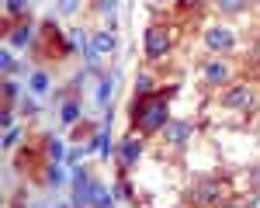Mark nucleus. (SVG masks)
I'll use <instances>...</instances> for the list:
<instances>
[{
  "instance_id": "obj_25",
  "label": "nucleus",
  "mask_w": 260,
  "mask_h": 208,
  "mask_svg": "<svg viewBox=\"0 0 260 208\" xmlns=\"http://www.w3.org/2000/svg\"><path fill=\"white\" fill-rule=\"evenodd\" d=\"M77 7H80V0H59V11H62V14H73Z\"/></svg>"
},
{
  "instance_id": "obj_21",
  "label": "nucleus",
  "mask_w": 260,
  "mask_h": 208,
  "mask_svg": "<svg viewBox=\"0 0 260 208\" xmlns=\"http://www.w3.org/2000/svg\"><path fill=\"white\" fill-rule=\"evenodd\" d=\"M115 198H118V201H132V184H128V177H118V184H115Z\"/></svg>"
},
{
  "instance_id": "obj_5",
  "label": "nucleus",
  "mask_w": 260,
  "mask_h": 208,
  "mask_svg": "<svg viewBox=\"0 0 260 208\" xmlns=\"http://www.w3.org/2000/svg\"><path fill=\"white\" fill-rule=\"evenodd\" d=\"M167 52H170V31H167V28H160V24L146 28V59L160 62Z\"/></svg>"
},
{
  "instance_id": "obj_22",
  "label": "nucleus",
  "mask_w": 260,
  "mask_h": 208,
  "mask_svg": "<svg viewBox=\"0 0 260 208\" xmlns=\"http://www.w3.org/2000/svg\"><path fill=\"white\" fill-rule=\"evenodd\" d=\"M45 181H49L52 187H59V184H62V166H59V163H49V170H45Z\"/></svg>"
},
{
  "instance_id": "obj_11",
  "label": "nucleus",
  "mask_w": 260,
  "mask_h": 208,
  "mask_svg": "<svg viewBox=\"0 0 260 208\" xmlns=\"http://www.w3.org/2000/svg\"><path fill=\"white\" fill-rule=\"evenodd\" d=\"M191 122H167V128H163V139L170 146H184L187 139H191Z\"/></svg>"
},
{
  "instance_id": "obj_24",
  "label": "nucleus",
  "mask_w": 260,
  "mask_h": 208,
  "mask_svg": "<svg viewBox=\"0 0 260 208\" xmlns=\"http://www.w3.org/2000/svg\"><path fill=\"white\" fill-rule=\"evenodd\" d=\"M0 122H4V128H14V111H11V104L4 108V115H0Z\"/></svg>"
},
{
  "instance_id": "obj_9",
  "label": "nucleus",
  "mask_w": 260,
  "mask_h": 208,
  "mask_svg": "<svg viewBox=\"0 0 260 208\" xmlns=\"http://www.w3.org/2000/svg\"><path fill=\"white\" fill-rule=\"evenodd\" d=\"M139 156H142V135H139V132H136V135L128 132V135H125V139L118 143V166L125 170V166L136 163Z\"/></svg>"
},
{
  "instance_id": "obj_6",
  "label": "nucleus",
  "mask_w": 260,
  "mask_h": 208,
  "mask_svg": "<svg viewBox=\"0 0 260 208\" xmlns=\"http://www.w3.org/2000/svg\"><path fill=\"white\" fill-rule=\"evenodd\" d=\"M90 194H94V177L87 174V166H73V205L90 208Z\"/></svg>"
},
{
  "instance_id": "obj_26",
  "label": "nucleus",
  "mask_w": 260,
  "mask_h": 208,
  "mask_svg": "<svg viewBox=\"0 0 260 208\" xmlns=\"http://www.w3.org/2000/svg\"><path fill=\"white\" fill-rule=\"evenodd\" d=\"M246 208H260V191H253V194H250V201H246Z\"/></svg>"
},
{
  "instance_id": "obj_30",
  "label": "nucleus",
  "mask_w": 260,
  "mask_h": 208,
  "mask_svg": "<svg viewBox=\"0 0 260 208\" xmlns=\"http://www.w3.org/2000/svg\"><path fill=\"white\" fill-rule=\"evenodd\" d=\"M253 184H260V170H253Z\"/></svg>"
},
{
  "instance_id": "obj_3",
  "label": "nucleus",
  "mask_w": 260,
  "mask_h": 208,
  "mask_svg": "<svg viewBox=\"0 0 260 208\" xmlns=\"http://www.w3.org/2000/svg\"><path fill=\"white\" fill-rule=\"evenodd\" d=\"M222 108L225 111H250L253 108V87L250 83H229L222 90Z\"/></svg>"
},
{
  "instance_id": "obj_12",
  "label": "nucleus",
  "mask_w": 260,
  "mask_h": 208,
  "mask_svg": "<svg viewBox=\"0 0 260 208\" xmlns=\"http://www.w3.org/2000/svg\"><path fill=\"white\" fill-rule=\"evenodd\" d=\"M80 101H77V97H66V101H62V108H59V122L62 125H77L80 122Z\"/></svg>"
},
{
  "instance_id": "obj_8",
  "label": "nucleus",
  "mask_w": 260,
  "mask_h": 208,
  "mask_svg": "<svg viewBox=\"0 0 260 208\" xmlns=\"http://www.w3.org/2000/svg\"><path fill=\"white\" fill-rule=\"evenodd\" d=\"M229 77H233V70L222 59H208L201 66V83H208V87H229Z\"/></svg>"
},
{
  "instance_id": "obj_31",
  "label": "nucleus",
  "mask_w": 260,
  "mask_h": 208,
  "mask_svg": "<svg viewBox=\"0 0 260 208\" xmlns=\"http://www.w3.org/2000/svg\"><path fill=\"white\" fill-rule=\"evenodd\" d=\"M180 4H184V0H180Z\"/></svg>"
},
{
  "instance_id": "obj_29",
  "label": "nucleus",
  "mask_w": 260,
  "mask_h": 208,
  "mask_svg": "<svg viewBox=\"0 0 260 208\" xmlns=\"http://www.w3.org/2000/svg\"><path fill=\"white\" fill-rule=\"evenodd\" d=\"M184 4H191V7H198V4H205V0H184Z\"/></svg>"
},
{
  "instance_id": "obj_4",
  "label": "nucleus",
  "mask_w": 260,
  "mask_h": 208,
  "mask_svg": "<svg viewBox=\"0 0 260 208\" xmlns=\"http://www.w3.org/2000/svg\"><path fill=\"white\" fill-rule=\"evenodd\" d=\"M115 49H118L115 31H94V35H90V42H87V52H83V56H87V62L94 66V62H101L104 56H111Z\"/></svg>"
},
{
  "instance_id": "obj_20",
  "label": "nucleus",
  "mask_w": 260,
  "mask_h": 208,
  "mask_svg": "<svg viewBox=\"0 0 260 208\" xmlns=\"http://www.w3.org/2000/svg\"><path fill=\"white\" fill-rule=\"evenodd\" d=\"M24 139V128L21 125H14V128H7V135H4V149H14V146Z\"/></svg>"
},
{
  "instance_id": "obj_13",
  "label": "nucleus",
  "mask_w": 260,
  "mask_h": 208,
  "mask_svg": "<svg viewBox=\"0 0 260 208\" xmlns=\"http://www.w3.org/2000/svg\"><path fill=\"white\" fill-rule=\"evenodd\" d=\"M45 153H49L52 163H62L66 160V146H62L59 135H45Z\"/></svg>"
},
{
  "instance_id": "obj_2",
  "label": "nucleus",
  "mask_w": 260,
  "mask_h": 208,
  "mask_svg": "<svg viewBox=\"0 0 260 208\" xmlns=\"http://www.w3.org/2000/svg\"><path fill=\"white\" fill-rule=\"evenodd\" d=\"M201 39L208 45V52H215V56H229V52L236 49V35H233L229 24H208Z\"/></svg>"
},
{
  "instance_id": "obj_10",
  "label": "nucleus",
  "mask_w": 260,
  "mask_h": 208,
  "mask_svg": "<svg viewBox=\"0 0 260 208\" xmlns=\"http://www.w3.org/2000/svg\"><path fill=\"white\" fill-rule=\"evenodd\" d=\"M35 42V28H31V21H18L11 31H7V45L11 49H28Z\"/></svg>"
},
{
  "instance_id": "obj_27",
  "label": "nucleus",
  "mask_w": 260,
  "mask_h": 208,
  "mask_svg": "<svg viewBox=\"0 0 260 208\" xmlns=\"http://www.w3.org/2000/svg\"><path fill=\"white\" fill-rule=\"evenodd\" d=\"M98 7H101V11H108V14H111V11H115V0H101Z\"/></svg>"
},
{
  "instance_id": "obj_7",
  "label": "nucleus",
  "mask_w": 260,
  "mask_h": 208,
  "mask_svg": "<svg viewBox=\"0 0 260 208\" xmlns=\"http://www.w3.org/2000/svg\"><path fill=\"white\" fill-rule=\"evenodd\" d=\"M191 201H194L198 208H215L222 201L219 181H198V184L191 187Z\"/></svg>"
},
{
  "instance_id": "obj_14",
  "label": "nucleus",
  "mask_w": 260,
  "mask_h": 208,
  "mask_svg": "<svg viewBox=\"0 0 260 208\" xmlns=\"http://www.w3.org/2000/svg\"><path fill=\"white\" fill-rule=\"evenodd\" d=\"M49 90H52L49 73H45V70H35V73H31V94H35V97H45Z\"/></svg>"
},
{
  "instance_id": "obj_23",
  "label": "nucleus",
  "mask_w": 260,
  "mask_h": 208,
  "mask_svg": "<svg viewBox=\"0 0 260 208\" xmlns=\"http://www.w3.org/2000/svg\"><path fill=\"white\" fill-rule=\"evenodd\" d=\"M18 94H21V87L14 80H11V77H4V97H7V104L11 101H18Z\"/></svg>"
},
{
  "instance_id": "obj_17",
  "label": "nucleus",
  "mask_w": 260,
  "mask_h": 208,
  "mask_svg": "<svg viewBox=\"0 0 260 208\" xmlns=\"http://www.w3.org/2000/svg\"><path fill=\"white\" fill-rule=\"evenodd\" d=\"M111 87H115V80H111V77H101V80H98V94H94V101H98L101 108L108 104V97H111Z\"/></svg>"
},
{
  "instance_id": "obj_1",
  "label": "nucleus",
  "mask_w": 260,
  "mask_h": 208,
  "mask_svg": "<svg viewBox=\"0 0 260 208\" xmlns=\"http://www.w3.org/2000/svg\"><path fill=\"white\" fill-rule=\"evenodd\" d=\"M128 122H132V128H136L139 135H153V132L167 128V122H170V104H167V97H160V94L139 97V101L132 104V111H128Z\"/></svg>"
},
{
  "instance_id": "obj_32",
  "label": "nucleus",
  "mask_w": 260,
  "mask_h": 208,
  "mask_svg": "<svg viewBox=\"0 0 260 208\" xmlns=\"http://www.w3.org/2000/svg\"><path fill=\"white\" fill-rule=\"evenodd\" d=\"M257 4H260V0H257Z\"/></svg>"
},
{
  "instance_id": "obj_16",
  "label": "nucleus",
  "mask_w": 260,
  "mask_h": 208,
  "mask_svg": "<svg viewBox=\"0 0 260 208\" xmlns=\"http://www.w3.org/2000/svg\"><path fill=\"white\" fill-rule=\"evenodd\" d=\"M246 4H250V0H215V7H219L222 14H243Z\"/></svg>"
},
{
  "instance_id": "obj_18",
  "label": "nucleus",
  "mask_w": 260,
  "mask_h": 208,
  "mask_svg": "<svg viewBox=\"0 0 260 208\" xmlns=\"http://www.w3.org/2000/svg\"><path fill=\"white\" fill-rule=\"evenodd\" d=\"M24 11H28V0H4V14L7 18H18Z\"/></svg>"
},
{
  "instance_id": "obj_28",
  "label": "nucleus",
  "mask_w": 260,
  "mask_h": 208,
  "mask_svg": "<svg viewBox=\"0 0 260 208\" xmlns=\"http://www.w3.org/2000/svg\"><path fill=\"white\" fill-rule=\"evenodd\" d=\"M219 208H246L243 201H225V205H219Z\"/></svg>"
},
{
  "instance_id": "obj_19",
  "label": "nucleus",
  "mask_w": 260,
  "mask_h": 208,
  "mask_svg": "<svg viewBox=\"0 0 260 208\" xmlns=\"http://www.w3.org/2000/svg\"><path fill=\"white\" fill-rule=\"evenodd\" d=\"M0 66H4V77H11L14 70H18V59H14V52H11V45L0 52Z\"/></svg>"
},
{
  "instance_id": "obj_15",
  "label": "nucleus",
  "mask_w": 260,
  "mask_h": 208,
  "mask_svg": "<svg viewBox=\"0 0 260 208\" xmlns=\"http://www.w3.org/2000/svg\"><path fill=\"white\" fill-rule=\"evenodd\" d=\"M153 87H156V80H153L149 73H142L139 80H136V101H139V97H153Z\"/></svg>"
}]
</instances>
